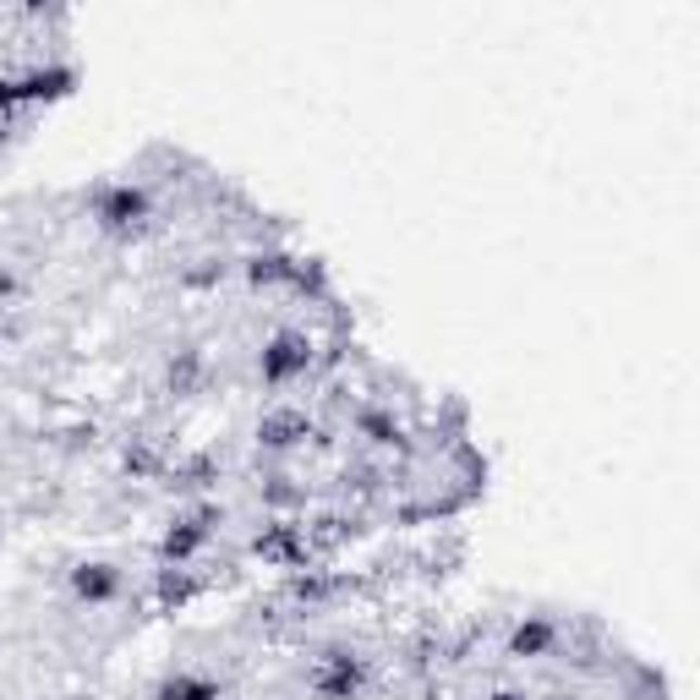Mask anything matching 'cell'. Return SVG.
<instances>
[{"label":"cell","instance_id":"6da1fadb","mask_svg":"<svg viewBox=\"0 0 700 700\" xmlns=\"http://www.w3.org/2000/svg\"><path fill=\"white\" fill-rule=\"evenodd\" d=\"M307 361H313V345H307L302 334H279V340L263 351V378H268V383H291Z\"/></svg>","mask_w":700,"mask_h":700},{"label":"cell","instance_id":"7a4b0ae2","mask_svg":"<svg viewBox=\"0 0 700 700\" xmlns=\"http://www.w3.org/2000/svg\"><path fill=\"white\" fill-rule=\"evenodd\" d=\"M72 586H77V597H88V602H110L120 581H115L110 564H82V570L72 575Z\"/></svg>","mask_w":700,"mask_h":700},{"label":"cell","instance_id":"3957f363","mask_svg":"<svg viewBox=\"0 0 700 700\" xmlns=\"http://www.w3.org/2000/svg\"><path fill=\"white\" fill-rule=\"evenodd\" d=\"M160 700H219V684L192 678V673H176V678L160 689Z\"/></svg>","mask_w":700,"mask_h":700}]
</instances>
